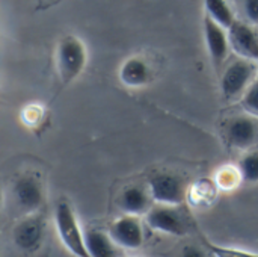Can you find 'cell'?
Wrapping results in <instances>:
<instances>
[{
	"label": "cell",
	"mask_w": 258,
	"mask_h": 257,
	"mask_svg": "<svg viewBox=\"0 0 258 257\" xmlns=\"http://www.w3.org/2000/svg\"><path fill=\"white\" fill-rule=\"evenodd\" d=\"M88 55H86V47L82 42L80 38L76 35H68L65 36L59 45H57V55H56V62H57V73L59 79L63 85L71 83L76 80L83 68L86 67Z\"/></svg>",
	"instance_id": "6da1fadb"
},
{
	"label": "cell",
	"mask_w": 258,
	"mask_h": 257,
	"mask_svg": "<svg viewBox=\"0 0 258 257\" xmlns=\"http://www.w3.org/2000/svg\"><path fill=\"white\" fill-rule=\"evenodd\" d=\"M54 224L60 242L65 248L77 257H88L85 244V232H82L74 211L67 201H59L54 209Z\"/></svg>",
	"instance_id": "7a4b0ae2"
},
{
	"label": "cell",
	"mask_w": 258,
	"mask_h": 257,
	"mask_svg": "<svg viewBox=\"0 0 258 257\" xmlns=\"http://www.w3.org/2000/svg\"><path fill=\"white\" fill-rule=\"evenodd\" d=\"M255 65L249 59H237L227 70L221 77V89L222 95L228 101H234L239 97H243L246 89L255 80Z\"/></svg>",
	"instance_id": "3957f363"
},
{
	"label": "cell",
	"mask_w": 258,
	"mask_h": 257,
	"mask_svg": "<svg viewBox=\"0 0 258 257\" xmlns=\"http://www.w3.org/2000/svg\"><path fill=\"white\" fill-rule=\"evenodd\" d=\"M145 220L153 230L172 236H184L189 230L187 221L180 212L178 206L157 204L147 212Z\"/></svg>",
	"instance_id": "277c9868"
},
{
	"label": "cell",
	"mask_w": 258,
	"mask_h": 257,
	"mask_svg": "<svg viewBox=\"0 0 258 257\" xmlns=\"http://www.w3.org/2000/svg\"><path fill=\"white\" fill-rule=\"evenodd\" d=\"M150 195L157 204L180 206L186 198V188L180 177L168 173H159L148 182Z\"/></svg>",
	"instance_id": "5b68a950"
},
{
	"label": "cell",
	"mask_w": 258,
	"mask_h": 257,
	"mask_svg": "<svg viewBox=\"0 0 258 257\" xmlns=\"http://www.w3.org/2000/svg\"><path fill=\"white\" fill-rule=\"evenodd\" d=\"M109 235L119 248L138 250L144 245V229L136 215L118 218L109 227Z\"/></svg>",
	"instance_id": "8992f818"
},
{
	"label": "cell",
	"mask_w": 258,
	"mask_h": 257,
	"mask_svg": "<svg viewBox=\"0 0 258 257\" xmlns=\"http://www.w3.org/2000/svg\"><path fill=\"white\" fill-rule=\"evenodd\" d=\"M204 35L207 42V50L210 55V59L215 65V68H221L225 62L230 50V38H228V29L212 20L209 15L204 18Z\"/></svg>",
	"instance_id": "52a82bcc"
},
{
	"label": "cell",
	"mask_w": 258,
	"mask_h": 257,
	"mask_svg": "<svg viewBox=\"0 0 258 257\" xmlns=\"http://www.w3.org/2000/svg\"><path fill=\"white\" fill-rule=\"evenodd\" d=\"M228 38L231 48L240 58L258 61V33L252 26L236 20L228 29Z\"/></svg>",
	"instance_id": "ba28073f"
},
{
	"label": "cell",
	"mask_w": 258,
	"mask_h": 257,
	"mask_svg": "<svg viewBox=\"0 0 258 257\" xmlns=\"http://www.w3.org/2000/svg\"><path fill=\"white\" fill-rule=\"evenodd\" d=\"M225 132L231 147L246 150L255 142L258 127L252 115H239L228 121Z\"/></svg>",
	"instance_id": "9c48e42d"
},
{
	"label": "cell",
	"mask_w": 258,
	"mask_h": 257,
	"mask_svg": "<svg viewBox=\"0 0 258 257\" xmlns=\"http://www.w3.org/2000/svg\"><path fill=\"white\" fill-rule=\"evenodd\" d=\"M14 197L24 214L35 212L42 203V186L38 177L32 174L21 176L14 185Z\"/></svg>",
	"instance_id": "30bf717a"
},
{
	"label": "cell",
	"mask_w": 258,
	"mask_h": 257,
	"mask_svg": "<svg viewBox=\"0 0 258 257\" xmlns=\"http://www.w3.org/2000/svg\"><path fill=\"white\" fill-rule=\"evenodd\" d=\"M44 235L42 220L38 217H29L23 220L14 229V242L24 251H33L39 247Z\"/></svg>",
	"instance_id": "8fae6325"
},
{
	"label": "cell",
	"mask_w": 258,
	"mask_h": 257,
	"mask_svg": "<svg viewBox=\"0 0 258 257\" xmlns=\"http://www.w3.org/2000/svg\"><path fill=\"white\" fill-rule=\"evenodd\" d=\"M153 201L150 192L141 186H127L122 189L118 198V208L127 215H142L150 211V203Z\"/></svg>",
	"instance_id": "7c38bea8"
},
{
	"label": "cell",
	"mask_w": 258,
	"mask_h": 257,
	"mask_svg": "<svg viewBox=\"0 0 258 257\" xmlns=\"http://www.w3.org/2000/svg\"><path fill=\"white\" fill-rule=\"evenodd\" d=\"M150 74L151 71L148 64L138 56L125 59L119 68V80L128 88H141L147 85L150 80Z\"/></svg>",
	"instance_id": "4fadbf2b"
},
{
	"label": "cell",
	"mask_w": 258,
	"mask_h": 257,
	"mask_svg": "<svg viewBox=\"0 0 258 257\" xmlns=\"http://www.w3.org/2000/svg\"><path fill=\"white\" fill-rule=\"evenodd\" d=\"M85 244L89 256L92 257L116 256L119 248L110 238L109 232L106 233L98 229H88L85 232Z\"/></svg>",
	"instance_id": "5bb4252c"
},
{
	"label": "cell",
	"mask_w": 258,
	"mask_h": 257,
	"mask_svg": "<svg viewBox=\"0 0 258 257\" xmlns=\"http://www.w3.org/2000/svg\"><path fill=\"white\" fill-rule=\"evenodd\" d=\"M204 8L207 11V15L225 29H230L236 21L234 14L225 0H204Z\"/></svg>",
	"instance_id": "9a60e30c"
},
{
	"label": "cell",
	"mask_w": 258,
	"mask_h": 257,
	"mask_svg": "<svg viewBox=\"0 0 258 257\" xmlns=\"http://www.w3.org/2000/svg\"><path fill=\"white\" fill-rule=\"evenodd\" d=\"M239 173L242 180L246 183H257L258 182V150L249 151L245 155L239 162Z\"/></svg>",
	"instance_id": "2e32d148"
},
{
	"label": "cell",
	"mask_w": 258,
	"mask_h": 257,
	"mask_svg": "<svg viewBox=\"0 0 258 257\" xmlns=\"http://www.w3.org/2000/svg\"><path fill=\"white\" fill-rule=\"evenodd\" d=\"M239 180H242L239 168L233 170V167H225L216 174V186L222 189H233Z\"/></svg>",
	"instance_id": "e0dca14e"
},
{
	"label": "cell",
	"mask_w": 258,
	"mask_h": 257,
	"mask_svg": "<svg viewBox=\"0 0 258 257\" xmlns=\"http://www.w3.org/2000/svg\"><path fill=\"white\" fill-rule=\"evenodd\" d=\"M242 106L249 115L258 118V76L255 77V80L251 83V86L246 89V92L243 94Z\"/></svg>",
	"instance_id": "ac0fdd59"
},
{
	"label": "cell",
	"mask_w": 258,
	"mask_h": 257,
	"mask_svg": "<svg viewBox=\"0 0 258 257\" xmlns=\"http://www.w3.org/2000/svg\"><path fill=\"white\" fill-rule=\"evenodd\" d=\"M209 248L210 251H213L215 254L224 257H251L254 256L252 253L249 251H242V250H231V248H222V247H216L213 244H209Z\"/></svg>",
	"instance_id": "d6986e66"
},
{
	"label": "cell",
	"mask_w": 258,
	"mask_h": 257,
	"mask_svg": "<svg viewBox=\"0 0 258 257\" xmlns=\"http://www.w3.org/2000/svg\"><path fill=\"white\" fill-rule=\"evenodd\" d=\"M243 8L248 20L252 24H258V0H243Z\"/></svg>",
	"instance_id": "ffe728a7"
},
{
	"label": "cell",
	"mask_w": 258,
	"mask_h": 257,
	"mask_svg": "<svg viewBox=\"0 0 258 257\" xmlns=\"http://www.w3.org/2000/svg\"><path fill=\"white\" fill-rule=\"evenodd\" d=\"M184 256H203L198 250L195 248H184Z\"/></svg>",
	"instance_id": "44dd1931"
}]
</instances>
